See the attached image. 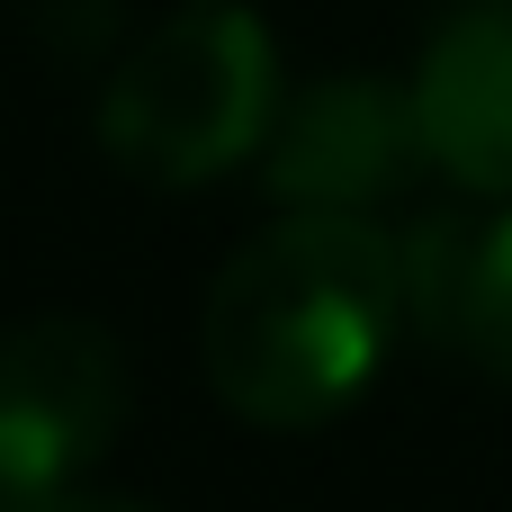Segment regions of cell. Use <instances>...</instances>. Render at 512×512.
Returning <instances> with one entry per match:
<instances>
[{"mask_svg": "<svg viewBox=\"0 0 512 512\" xmlns=\"http://www.w3.org/2000/svg\"><path fill=\"white\" fill-rule=\"evenodd\" d=\"M171 9H198V0H171Z\"/></svg>", "mask_w": 512, "mask_h": 512, "instance_id": "obj_9", "label": "cell"}, {"mask_svg": "<svg viewBox=\"0 0 512 512\" xmlns=\"http://www.w3.org/2000/svg\"><path fill=\"white\" fill-rule=\"evenodd\" d=\"M261 189L279 207H315V216H378L396 189H414L423 162V126H414V90L396 72H315L288 90L270 153L252 162Z\"/></svg>", "mask_w": 512, "mask_h": 512, "instance_id": "obj_4", "label": "cell"}, {"mask_svg": "<svg viewBox=\"0 0 512 512\" xmlns=\"http://www.w3.org/2000/svg\"><path fill=\"white\" fill-rule=\"evenodd\" d=\"M405 90L423 162L468 198H512V0H459L423 36Z\"/></svg>", "mask_w": 512, "mask_h": 512, "instance_id": "obj_5", "label": "cell"}, {"mask_svg": "<svg viewBox=\"0 0 512 512\" xmlns=\"http://www.w3.org/2000/svg\"><path fill=\"white\" fill-rule=\"evenodd\" d=\"M405 342L396 234L378 216L279 207L243 234L198 306V378L252 432L342 423Z\"/></svg>", "mask_w": 512, "mask_h": 512, "instance_id": "obj_1", "label": "cell"}, {"mask_svg": "<svg viewBox=\"0 0 512 512\" xmlns=\"http://www.w3.org/2000/svg\"><path fill=\"white\" fill-rule=\"evenodd\" d=\"M477 234L486 216L468 207H432L396 234V288H405V342L450 351L468 342V288H477Z\"/></svg>", "mask_w": 512, "mask_h": 512, "instance_id": "obj_6", "label": "cell"}, {"mask_svg": "<svg viewBox=\"0 0 512 512\" xmlns=\"http://www.w3.org/2000/svg\"><path fill=\"white\" fill-rule=\"evenodd\" d=\"M54 512H162V504H135V495H63Z\"/></svg>", "mask_w": 512, "mask_h": 512, "instance_id": "obj_8", "label": "cell"}, {"mask_svg": "<svg viewBox=\"0 0 512 512\" xmlns=\"http://www.w3.org/2000/svg\"><path fill=\"white\" fill-rule=\"evenodd\" d=\"M0 512H9V504H0Z\"/></svg>", "mask_w": 512, "mask_h": 512, "instance_id": "obj_10", "label": "cell"}, {"mask_svg": "<svg viewBox=\"0 0 512 512\" xmlns=\"http://www.w3.org/2000/svg\"><path fill=\"white\" fill-rule=\"evenodd\" d=\"M288 108L279 36L243 0H198L144 27L99 81V153L153 189H207L270 153Z\"/></svg>", "mask_w": 512, "mask_h": 512, "instance_id": "obj_2", "label": "cell"}, {"mask_svg": "<svg viewBox=\"0 0 512 512\" xmlns=\"http://www.w3.org/2000/svg\"><path fill=\"white\" fill-rule=\"evenodd\" d=\"M459 360L512 387V198H504V216H486V234H477V288H468Z\"/></svg>", "mask_w": 512, "mask_h": 512, "instance_id": "obj_7", "label": "cell"}, {"mask_svg": "<svg viewBox=\"0 0 512 512\" xmlns=\"http://www.w3.org/2000/svg\"><path fill=\"white\" fill-rule=\"evenodd\" d=\"M126 351L99 315H27L0 333V504L54 512L126 432Z\"/></svg>", "mask_w": 512, "mask_h": 512, "instance_id": "obj_3", "label": "cell"}]
</instances>
